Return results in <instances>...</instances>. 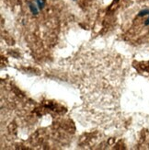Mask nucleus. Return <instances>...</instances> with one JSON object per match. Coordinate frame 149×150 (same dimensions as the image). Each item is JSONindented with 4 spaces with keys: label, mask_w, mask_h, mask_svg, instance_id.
Masks as SVG:
<instances>
[{
    "label": "nucleus",
    "mask_w": 149,
    "mask_h": 150,
    "mask_svg": "<svg viewBox=\"0 0 149 150\" xmlns=\"http://www.w3.org/2000/svg\"><path fill=\"white\" fill-rule=\"evenodd\" d=\"M30 11L33 13V14H35V15H37L38 14V9H37V8H36V5H34V4H30Z\"/></svg>",
    "instance_id": "1"
},
{
    "label": "nucleus",
    "mask_w": 149,
    "mask_h": 150,
    "mask_svg": "<svg viewBox=\"0 0 149 150\" xmlns=\"http://www.w3.org/2000/svg\"><path fill=\"white\" fill-rule=\"evenodd\" d=\"M145 25H149V18H148V19L145 21Z\"/></svg>",
    "instance_id": "4"
},
{
    "label": "nucleus",
    "mask_w": 149,
    "mask_h": 150,
    "mask_svg": "<svg viewBox=\"0 0 149 150\" xmlns=\"http://www.w3.org/2000/svg\"><path fill=\"white\" fill-rule=\"evenodd\" d=\"M37 4H38V6H39V8H43V1H41V0H37Z\"/></svg>",
    "instance_id": "3"
},
{
    "label": "nucleus",
    "mask_w": 149,
    "mask_h": 150,
    "mask_svg": "<svg viewBox=\"0 0 149 150\" xmlns=\"http://www.w3.org/2000/svg\"><path fill=\"white\" fill-rule=\"evenodd\" d=\"M149 14V9H144L139 12V16L140 17H143V16H145V15H148Z\"/></svg>",
    "instance_id": "2"
}]
</instances>
